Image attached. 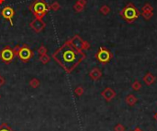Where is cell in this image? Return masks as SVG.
I'll use <instances>...</instances> for the list:
<instances>
[{
	"mask_svg": "<svg viewBox=\"0 0 157 131\" xmlns=\"http://www.w3.org/2000/svg\"><path fill=\"white\" fill-rule=\"evenodd\" d=\"M14 58H15V54H14L13 49L9 46H6L3 50L0 51V60L3 63L8 64L13 61Z\"/></svg>",
	"mask_w": 157,
	"mask_h": 131,
	"instance_id": "6",
	"label": "cell"
},
{
	"mask_svg": "<svg viewBox=\"0 0 157 131\" xmlns=\"http://www.w3.org/2000/svg\"><path fill=\"white\" fill-rule=\"evenodd\" d=\"M84 88L82 86H77L76 88L75 89V94L77 95V96H81V95H84Z\"/></svg>",
	"mask_w": 157,
	"mask_h": 131,
	"instance_id": "22",
	"label": "cell"
},
{
	"mask_svg": "<svg viewBox=\"0 0 157 131\" xmlns=\"http://www.w3.org/2000/svg\"><path fill=\"white\" fill-rule=\"evenodd\" d=\"M125 101H126V103H127V105H128V106H133L134 105H136V103H137L138 99H137V97H136L134 95L131 94V95H127V97H126Z\"/></svg>",
	"mask_w": 157,
	"mask_h": 131,
	"instance_id": "12",
	"label": "cell"
},
{
	"mask_svg": "<svg viewBox=\"0 0 157 131\" xmlns=\"http://www.w3.org/2000/svg\"><path fill=\"white\" fill-rule=\"evenodd\" d=\"M40 80L37 79V78H32V79L30 81V86L31 87V88L36 89V88H38V87L40 86Z\"/></svg>",
	"mask_w": 157,
	"mask_h": 131,
	"instance_id": "15",
	"label": "cell"
},
{
	"mask_svg": "<svg viewBox=\"0 0 157 131\" xmlns=\"http://www.w3.org/2000/svg\"><path fill=\"white\" fill-rule=\"evenodd\" d=\"M99 12H100L102 15L107 16V15H108V14L110 13V7L108 6H107V5H104V6H102L100 7V9H99Z\"/></svg>",
	"mask_w": 157,
	"mask_h": 131,
	"instance_id": "16",
	"label": "cell"
},
{
	"mask_svg": "<svg viewBox=\"0 0 157 131\" xmlns=\"http://www.w3.org/2000/svg\"><path fill=\"white\" fill-rule=\"evenodd\" d=\"M0 131H13L7 124H2L0 126Z\"/></svg>",
	"mask_w": 157,
	"mask_h": 131,
	"instance_id": "24",
	"label": "cell"
},
{
	"mask_svg": "<svg viewBox=\"0 0 157 131\" xmlns=\"http://www.w3.org/2000/svg\"><path fill=\"white\" fill-rule=\"evenodd\" d=\"M60 7H61V5L59 4V2H57V1L52 2V3L50 5V9H52V11H57V10H59Z\"/></svg>",
	"mask_w": 157,
	"mask_h": 131,
	"instance_id": "18",
	"label": "cell"
},
{
	"mask_svg": "<svg viewBox=\"0 0 157 131\" xmlns=\"http://www.w3.org/2000/svg\"><path fill=\"white\" fill-rule=\"evenodd\" d=\"M132 88L133 91H139V90L141 88V83L138 80H136V81H134L133 83L132 84Z\"/></svg>",
	"mask_w": 157,
	"mask_h": 131,
	"instance_id": "17",
	"label": "cell"
},
{
	"mask_svg": "<svg viewBox=\"0 0 157 131\" xmlns=\"http://www.w3.org/2000/svg\"><path fill=\"white\" fill-rule=\"evenodd\" d=\"M70 42L75 49H76L79 51H83L84 40L82 39V38L79 35H75L72 39H70Z\"/></svg>",
	"mask_w": 157,
	"mask_h": 131,
	"instance_id": "9",
	"label": "cell"
},
{
	"mask_svg": "<svg viewBox=\"0 0 157 131\" xmlns=\"http://www.w3.org/2000/svg\"><path fill=\"white\" fill-rule=\"evenodd\" d=\"M0 13H1L2 17H3L5 19L8 20V22L10 23L11 26L14 25L12 19H13L14 15H15V10L13 9V7H11L10 6H7V7H3V8L1 9V12H0Z\"/></svg>",
	"mask_w": 157,
	"mask_h": 131,
	"instance_id": "7",
	"label": "cell"
},
{
	"mask_svg": "<svg viewBox=\"0 0 157 131\" xmlns=\"http://www.w3.org/2000/svg\"><path fill=\"white\" fill-rule=\"evenodd\" d=\"M126 128L122 124H117L114 127V131H125Z\"/></svg>",
	"mask_w": 157,
	"mask_h": 131,
	"instance_id": "25",
	"label": "cell"
},
{
	"mask_svg": "<svg viewBox=\"0 0 157 131\" xmlns=\"http://www.w3.org/2000/svg\"><path fill=\"white\" fill-rule=\"evenodd\" d=\"M153 7L149 3H146L142 7V12H153Z\"/></svg>",
	"mask_w": 157,
	"mask_h": 131,
	"instance_id": "21",
	"label": "cell"
},
{
	"mask_svg": "<svg viewBox=\"0 0 157 131\" xmlns=\"http://www.w3.org/2000/svg\"><path fill=\"white\" fill-rule=\"evenodd\" d=\"M28 8L32 12L35 19H42L50 10V5L45 2V0H35Z\"/></svg>",
	"mask_w": 157,
	"mask_h": 131,
	"instance_id": "3",
	"label": "cell"
},
{
	"mask_svg": "<svg viewBox=\"0 0 157 131\" xmlns=\"http://www.w3.org/2000/svg\"><path fill=\"white\" fill-rule=\"evenodd\" d=\"M39 60L42 64H47L51 61V57L46 53V54H40L39 56Z\"/></svg>",
	"mask_w": 157,
	"mask_h": 131,
	"instance_id": "14",
	"label": "cell"
},
{
	"mask_svg": "<svg viewBox=\"0 0 157 131\" xmlns=\"http://www.w3.org/2000/svg\"><path fill=\"white\" fill-rule=\"evenodd\" d=\"M133 131H142V130H141V129L140 127H136V128H135V129H134Z\"/></svg>",
	"mask_w": 157,
	"mask_h": 131,
	"instance_id": "30",
	"label": "cell"
},
{
	"mask_svg": "<svg viewBox=\"0 0 157 131\" xmlns=\"http://www.w3.org/2000/svg\"><path fill=\"white\" fill-rule=\"evenodd\" d=\"M52 58L67 74H71L85 59V53L75 49L69 39L53 52Z\"/></svg>",
	"mask_w": 157,
	"mask_h": 131,
	"instance_id": "1",
	"label": "cell"
},
{
	"mask_svg": "<svg viewBox=\"0 0 157 131\" xmlns=\"http://www.w3.org/2000/svg\"><path fill=\"white\" fill-rule=\"evenodd\" d=\"M5 78L3 77V76H1V75H0V87H1L4 83H5Z\"/></svg>",
	"mask_w": 157,
	"mask_h": 131,
	"instance_id": "29",
	"label": "cell"
},
{
	"mask_svg": "<svg viewBox=\"0 0 157 131\" xmlns=\"http://www.w3.org/2000/svg\"><path fill=\"white\" fill-rule=\"evenodd\" d=\"M33 56H34V52L30 49V47H28L27 44H23L22 46H20L18 57L20 59L21 62H23V63L30 62L31 59H32Z\"/></svg>",
	"mask_w": 157,
	"mask_h": 131,
	"instance_id": "5",
	"label": "cell"
},
{
	"mask_svg": "<svg viewBox=\"0 0 157 131\" xmlns=\"http://www.w3.org/2000/svg\"><path fill=\"white\" fill-rule=\"evenodd\" d=\"M0 98H1V95H0Z\"/></svg>",
	"mask_w": 157,
	"mask_h": 131,
	"instance_id": "33",
	"label": "cell"
},
{
	"mask_svg": "<svg viewBox=\"0 0 157 131\" xmlns=\"http://www.w3.org/2000/svg\"><path fill=\"white\" fill-rule=\"evenodd\" d=\"M77 2L84 7H85V5H87V0H77Z\"/></svg>",
	"mask_w": 157,
	"mask_h": 131,
	"instance_id": "28",
	"label": "cell"
},
{
	"mask_svg": "<svg viewBox=\"0 0 157 131\" xmlns=\"http://www.w3.org/2000/svg\"><path fill=\"white\" fill-rule=\"evenodd\" d=\"M154 118H155V119L157 120V113H156V114L154 115Z\"/></svg>",
	"mask_w": 157,
	"mask_h": 131,
	"instance_id": "32",
	"label": "cell"
},
{
	"mask_svg": "<svg viewBox=\"0 0 157 131\" xmlns=\"http://www.w3.org/2000/svg\"><path fill=\"white\" fill-rule=\"evenodd\" d=\"M141 15L142 16V18H144V19L146 20H149L153 18V12H141Z\"/></svg>",
	"mask_w": 157,
	"mask_h": 131,
	"instance_id": "20",
	"label": "cell"
},
{
	"mask_svg": "<svg viewBox=\"0 0 157 131\" xmlns=\"http://www.w3.org/2000/svg\"><path fill=\"white\" fill-rule=\"evenodd\" d=\"M144 81L147 85H151L154 83L155 77L153 74H151V72H147V74L144 76Z\"/></svg>",
	"mask_w": 157,
	"mask_h": 131,
	"instance_id": "13",
	"label": "cell"
},
{
	"mask_svg": "<svg viewBox=\"0 0 157 131\" xmlns=\"http://www.w3.org/2000/svg\"><path fill=\"white\" fill-rule=\"evenodd\" d=\"M30 27L34 31V32L36 33H40L46 28V23L40 19H34L31 23H30Z\"/></svg>",
	"mask_w": 157,
	"mask_h": 131,
	"instance_id": "8",
	"label": "cell"
},
{
	"mask_svg": "<svg viewBox=\"0 0 157 131\" xmlns=\"http://www.w3.org/2000/svg\"><path fill=\"white\" fill-rule=\"evenodd\" d=\"M73 8H74V10H75L76 12H77V13H80V12H82V11L84 10V6H82L81 4H79V3H78V2L76 1V4L74 5Z\"/></svg>",
	"mask_w": 157,
	"mask_h": 131,
	"instance_id": "19",
	"label": "cell"
},
{
	"mask_svg": "<svg viewBox=\"0 0 157 131\" xmlns=\"http://www.w3.org/2000/svg\"><path fill=\"white\" fill-rule=\"evenodd\" d=\"M116 92L114 91L112 88H110V87H107V88H105L102 92H101V95L102 97L107 101V102H109L111 101L114 97L116 96Z\"/></svg>",
	"mask_w": 157,
	"mask_h": 131,
	"instance_id": "10",
	"label": "cell"
},
{
	"mask_svg": "<svg viewBox=\"0 0 157 131\" xmlns=\"http://www.w3.org/2000/svg\"><path fill=\"white\" fill-rule=\"evenodd\" d=\"M120 15L128 23H132L140 17L141 13L138 8L133 5V3H128L120 12Z\"/></svg>",
	"mask_w": 157,
	"mask_h": 131,
	"instance_id": "2",
	"label": "cell"
},
{
	"mask_svg": "<svg viewBox=\"0 0 157 131\" xmlns=\"http://www.w3.org/2000/svg\"><path fill=\"white\" fill-rule=\"evenodd\" d=\"M95 56H96V59L99 63L106 64V63H108L111 61L113 54L108 49H107L105 47H100L98 49V51H97V52L96 53Z\"/></svg>",
	"mask_w": 157,
	"mask_h": 131,
	"instance_id": "4",
	"label": "cell"
},
{
	"mask_svg": "<svg viewBox=\"0 0 157 131\" xmlns=\"http://www.w3.org/2000/svg\"><path fill=\"white\" fill-rule=\"evenodd\" d=\"M19 48H20V46H19V45H17L15 48L13 49V51H14V54H15V57L18 56V54H19Z\"/></svg>",
	"mask_w": 157,
	"mask_h": 131,
	"instance_id": "27",
	"label": "cell"
},
{
	"mask_svg": "<svg viewBox=\"0 0 157 131\" xmlns=\"http://www.w3.org/2000/svg\"><path fill=\"white\" fill-rule=\"evenodd\" d=\"M5 1H6V0H0V5L4 4V3H5Z\"/></svg>",
	"mask_w": 157,
	"mask_h": 131,
	"instance_id": "31",
	"label": "cell"
},
{
	"mask_svg": "<svg viewBox=\"0 0 157 131\" xmlns=\"http://www.w3.org/2000/svg\"><path fill=\"white\" fill-rule=\"evenodd\" d=\"M38 52H39L40 55V54H46V53L48 52V50H47V48H46L44 45H41V46L38 49Z\"/></svg>",
	"mask_w": 157,
	"mask_h": 131,
	"instance_id": "23",
	"label": "cell"
},
{
	"mask_svg": "<svg viewBox=\"0 0 157 131\" xmlns=\"http://www.w3.org/2000/svg\"><path fill=\"white\" fill-rule=\"evenodd\" d=\"M89 77L93 80V81H97L102 77V71L100 69L98 68H93L90 72H89Z\"/></svg>",
	"mask_w": 157,
	"mask_h": 131,
	"instance_id": "11",
	"label": "cell"
},
{
	"mask_svg": "<svg viewBox=\"0 0 157 131\" xmlns=\"http://www.w3.org/2000/svg\"><path fill=\"white\" fill-rule=\"evenodd\" d=\"M90 49V43L87 40H84V43H83V51H87Z\"/></svg>",
	"mask_w": 157,
	"mask_h": 131,
	"instance_id": "26",
	"label": "cell"
}]
</instances>
